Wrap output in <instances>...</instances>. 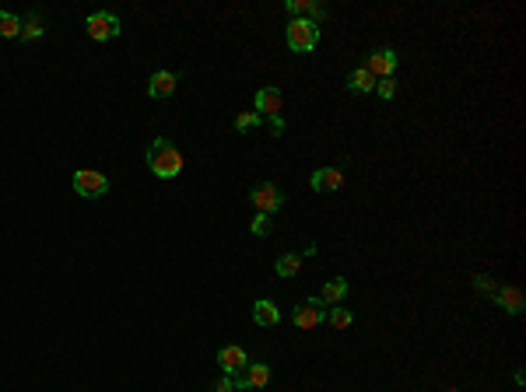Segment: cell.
Wrapping results in <instances>:
<instances>
[{
	"instance_id": "1",
	"label": "cell",
	"mask_w": 526,
	"mask_h": 392,
	"mask_svg": "<svg viewBox=\"0 0 526 392\" xmlns=\"http://www.w3.org/2000/svg\"><path fill=\"white\" fill-rule=\"evenodd\" d=\"M144 165L158 179H176L183 172V154H179V147L169 137H154L147 144V151H144Z\"/></svg>"
},
{
	"instance_id": "2",
	"label": "cell",
	"mask_w": 526,
	"mask_h": 392,
	"mask_svg": "<svg viewBox=\"0 0 526 392\" xmlns=\"http://www.w3.org/2000/svg\"><path fill=\"white\" fill-rule=\"evenodd\" d=\"M71 186H74V193L84 196V200H102L105 193L113 189L109 176L98 172V168H78V172L71 176Z\"/></svg>"
},
{
	"instance_id": "3",
	"label": "cell",
	"mask_w": 526,
	"mask_h": 392,
	"mask_svg": "<svg viewBox=\"0 0 526 392\" xmlns=\"http://www.w3.org/2000/svg\"><path fill=\"white\" fill-rule=\"evenodd\" d=\"M284 42L291 53H312L320 46V25H312L309 18H291L284 28Z\"/></svg>"
},
{
	"instance_id": "4",
	"label": "cell",
	"mask_w": 526,
	"mask_h": 392,
	"mask_svg": "<svg viewBox=\"0 0 526 392\" xmlns=\"http://www.w3.org/2000/svg\"><path fill=\"white\" fill-rule=\"evenodd\" d=\"M249 203H253L256 214H274V210L284 207V193H281V186H274V183H256L253 193H249Z\"/></svg>"
},
{
	"instance_id": "5",
	"label": "cell",
	"mask_w": 526,
	"mask_h": 392,
	"mask_svg": "<svg viewBox=\"0 0 526 392\" xmlns=\"http://www.w3.org/2000/svg\"><path fill=\"white\" fill-rule=\"evenodd\" d=\"M84 32L95 39V42H105V39H116L120 35V18L113 11H91L84 18Z\"/></svg>"
},
{
	"instance_id": "6",
	"label": "cell",
	"mask_w": 526,
	"mask_h": 392,
	"mask_svg": "<svg viewBox=\"0 0 526 392\" xmlns=\"http://www.w3.org/2000/svg\"><path fill=\"white\" fill-rule=\"evenodd\" d=\"M397 64H400L397 49H390V46H379V49H372V53H368V60H365V71H368V74H372V77L379 81V77H393V74H397Z\"/></svg>"
},
{
	"instance_id": "7",
	"label": "cell",
	"mask_w": 526,
	"mask_h": 392,
	"mask_svg": "<svg viewBox=\"0 0 526 392\" xmlns=\"http://www.w3.org/2000/svg\"><path fill=\"white\" fill-rule=\"evenodd\" d=\"M323 319H327V308L320 305V298L298 301V305H295V315H291V322H295L298 329H316Z\"/></svg>"
},
{
	"instance_id": "8",
	"label": "cell",
	"mask_w": 526,
	"mask_h": 392,
	"mask_svg": "<svg viewBox=\"0 0 526 392\" xmlns=\"http://www.w3.org/2000/svg\"><path fill=\"white\" fill-rule=\"evenodd\" d=\"M235 382V392H249V389H263L271 382V364H263V361H256V364H246V371L239 375V378H232Z\"/></svg>"
},
{
	"instance_id": "9",
	"label": "cell",
	"mask_w": 526,
	"mask_h": 392,
	"mask_svg": "<svg viewBox=\"0 0 526 392\" xmlns=\"http://www.w3.org/2000/svg\"><path fill=\"white\" fill-rule=\"evenodd\" d=\"M246 364H249V357H246L242 347H221L218 351V368H221L225 378H239L246 371Z\"/></svg>"
},
{
	"instance_id": "10",
	"label": "cell",
	"mask_w": 526,
	"mask_h": 392,
	"mask_svg": "<svg viewBox=\"0 0 526 392\" xmlns=\"http://www.w3.org/2000/svg\"><path fill=\"white\" fill-rule=\"evenodd\" d=\"M309 186H312V193H337L344 186V172L341 168H316Z\"/></svg>"
},
{
	"instance_id": "11",
	"label": "cell",
	"mask_w": 526,
	"mask_h": 392,
	"mask_svg": "<svg viewBox=\"0 0 526 392\" xmlns=\"http://www.w3.org/2000/svg\"><path fill=\"white\" fill-rule=\"evenodd\" d=\"M284 11H288L291 18H309L312 25H320V21L330 15L323 4H316V0H288V4H284Z\"/></svg>"
},
{
	"instance_id": "12",
	"label": "cell",
	"mask_w": 526,
	"mask_h": 392,
	"mask_svg": "<svg viewBox=\"0 0 526 392\" xmlns=\"http://www.w3.org/2000/svg\"><path fill=\"white\" fill-rule=\"evenodd\" d=\"M176 84H179V74H172V71H154L151 81H147V95L162 102V98H169V95L176 91Z\"/></svg>"
},
{
	"instance_id": "13",
	"label": "cell",
	"mask_w": 526,
	"mask_h": 392,
	"mask_svg": "<svg viewBox=\"0 0 526 392\" xmlns=\"http://www.w3.org/2000/svg\"><path fill=\"white\" fill-rule=\"evenodd\" d=\"M347 291H351L347 277H334V280H327L323 291L316 295V298H320V305H323V308H334V305H341V301L347 298Z\"/></svg>"
},
{
	"instance_id": "14",
	"label": "cell",
	"mask_w": 526,
	"mask_h": 392,
	"mask_svg": "<svg viewBox=\"0 0 526 392\" xmlns=\"http://www.w3.org/2000/svg\"><path fill=\"white\" fill-rule=\"evenodd\" d=\"M281 91L278 88H260L256 91V109L253 112H260L263 120H271V116H281Z\"/></svg>"
},
{
	"instance_id": "15",
	"label": "cell",
	"mask_w": 526,
	"mask_h": 392,
	"mask_svg": "<svg viewBox=\"0 0 526 392\" xmlns=\"http://www.w3.org/2000/svg\"><path fill=\"white\" fill-rule=\"evenodd\" d=\"M495 305H498L505 315H523L526 295H523L519 288H498V291H495Z\"/></svg>"
},
{
	"instance_id": "16",
	"label": "cell",
	"mask_w": 526,
	"mask_h": 392,
	"mask_svg": "<svg viewBox=\"0 0 526 392\" xmlns=\"http://www.w3.org/2000/svg\"><path fill=\"white\" fill-rule=\"evenodd\" d=\"M253 322L263 326V329H271V326L281 322V308L271 298H260V301H253Z\"/></svg>"
},
{
	"instance_id": "17",
	"label": "cell",
	"mask_w": 526,
	"mask_h": 392,
	"mask_svg": "<svg viewBox=\"0 0 526 392\" xmlns=\"http://www.w3.org/2000/svg\"><path fill=\"white\" fill-rule=\"evenodd\" d=\"M347 91H354V95H361V91H376V77L368 74L365 67H354V71L347 74Z\"/></svg>"
},
{
	"instance_id": "18",
	"label": "cell",
	"mask_w": 526,
	"mask_h": 392,
	"mask_svg": "<svg viewBox=\"0 0 526 392\" xmlns=\"http://www.w3.org/2000/svg\"><path fill=\"white\" fill-rule=\"evenodd\" d=\"M46 35V25H42V15L32 11L28 18H21V42H39Z\"/></svg>"
},
{
	"instance_id": "19",
	"label": "cell",
	"mask_w": 526,
	"mask_h": 392,
	"mask_svg": "<svg viewBox=\"0 0 526 392\" xmlns=\"http://www.w3.org/2000/svg\"><path fill=\"white\" fill-rule=\"evenodd\" d=\"M302 270V252H284L278 263H274V273L278 277H295Z\"/></svg>"
},
{
	"instance_id": "20",
	"label": "cell",
	"mask_w": 526,
	"mask_h": 392,
	"mask_svg": "<svg viewBox=\"0 0 526 392\" xmlns=\"http://www.w3.org/2000/svg\"><path fill=\"white\" fill-rule=\"evenodd\" d=\"M0 39H21V18L11 11H0Z\"/></svg>"
},
{
	"instance_id": "21",
	"label": "cell",
	"mask_w": 526,
	"mask_h": 392,
	"mask_svg": "<svg viewBox=\"0 0 526 392\" xmlns=\"http://www.w3.org/2000/svg\"><path fill=\"white\" fill-rule=\"evenodd\" d=\"M327 322H330L334 329H347V326L354 322V315H351V308H344V305H334V308H327Z\"/></svg>"
},
{
	"instance_id": "22",
	"label": "cell",
	"mask_w": 526,
	"mask_h": 392,
	"mask_svg": "<svg viewBox=\"0 0 526 392\" xmlns=\"http://www.w3.org/2000/svg\"><path fill=\"white\" fill-rule=\"evenodd\" d=\"M249 232H253V239H267L274 232V214H256L253 224H249Z\"/></svg>"
},
{
	"instance_id": "23",
	"label": "cell",
	"mask_w": 526,
	"mask_h": 392,
	"mask_svg": "<svg viewBox=\"0 0 526 392\" xmlns=\"http://www.w3.org/2000/svg\"><path fill=\"white\" fill-rule=\"evenodd\" d=\"M470 284H473V291H481V295H488V298H495V291H498L495 277H488V273H473Z\"/></svg>"
},
{
	"instance_id": "24",
	"label": "cell",
	"mask_w": 526,
	"mask_h": 392,
	"mask_svg": "<svg viewBox=\"0 0 526 392\" xmlns=\"http://www.w3.org/2000/svg\"><path fill=\"white\" fill-rule=\"evenodd\" d=\"M260 123H263L260 112H239V116H235V130H239V133H249V130H256Z\"/></svg>"
},
{
	"instance_id": "25",
	"label": "cell",
	"mask_w": 526,
	"mask_h": 392,
	"mask_svg": "<svg viewBox=\"0 0 526 392\" xmlns=\"http://www.w3.org/2000/svg\"><path fill=\"white\" fill-rule=\"evenodd\" d=\"M376 91H379L383 102H393V95H397V77H379V81H376Z\"/></svg>"
},
{
	"instance_id": "26",
	"label": "cell",
	"mask_w": 526,
	"mask_h": 392,
	"mask_svg": "<svg viewBox=\"0 0 526 392\" xmlns=\"http://www.w3.org/2000/svg\"><path fill=\"white\" fill-rule=\"evenodd\" d=\"M267 123H271V133H274V137H281V133L288 130V123H284V116H271Z\"/></svg>"
},
{
	"instance_id": "27",
	"label": "cell",
	"mask_w": 526,
	"mask_h": 392,
	"mask_svg": "<svg viewBox=\"0 0 526 392\" xmlns=\"http://www.w3.org/2000/svg\"><path fill=\"white\" fill-rule=\"evenodd\" d=\"M210 392H235V382L232 378H218L215 385H210Z\"/></svg>"
},
{
	"instance_id": "28",
	"label": "cell",
	"mask_w": 526,
	"mask_h": 392,
	"mask_svg": "<svg viewBox=\"0 0 526 392\" xmlns=\"http://www.w3.org/2000/svg\"><path fill=\"white\" fill-rule=\"evenodd\" d=\"M512 382H516V389H523V385H526V371H523V368H519V371H516V375H512Z\"/></svg>"
},
{
	"instance_id": "29",
	"label": "cell",
	"mask_w": 526,
	"mask_h": 392,
	"mask_svg": "<svg viewBox=\"0 0 526 392\" xmlns=\"http://www.w3.org/2000/svg\"><path fill=\"white\" fill-rule=\"evenodd\" d=\"M446 392H460V389H446Z\"/></svg>"
}]
</instances>
